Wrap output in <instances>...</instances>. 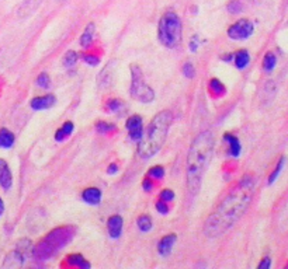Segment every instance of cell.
Wrapping results in <instances>:
<instances>
[{
	"label": "cell",
	"mask_w": 288,
	"mask_h": 269,
	"mask_svg": "<svg viewBox=\"0 0 288 269\" xmlns=\"http://www.w3.org/2000/svg\"><path fill=\"white\" fill-rule=\"evenodd\" d=\"M33 243L30 241V240H27V238H23V240H20L18 243H17V250L20 251V253H23L25 257H28L30 254H33Z\"/></svg>",
	"instance_id": "27"
},
{
	"label": "cell",
	"mask_w": 288,
	"mask_h": 269,
	"mask_svg": "<svg viewBox=\"0 0 288 269\" xmlns=\"http://www.w3.org/2000/svg\"><path fill=\"white\" fill-rule=\"evenodd\" d=\"M3 212H4V204H3V201H1V198H0V217H1Z\"/></svg>",
	"instance_id": "43"
},
{
	"label": "cell",
	"mask_w": 288,
	"mask_h": 269,
	"mask_svg": "<svg viewBox=\"0 0 288 269\" xmlns=\"http://www.w3.org/2000/svg\"><path fill=\"white\" fill-rule=\"evenodd\" d=\"M13 185V175L6 160L0 159V187L4 191H8Z\"/></svg>",
	"instance_id": "11"
},
{
	"label": "cell",
	"mask_w": 288,
	"mask_h": 269,
	"mask_svg": "<svg viewBox=\"0 0 288 269\" xmlns=\"http://www.w3.org/2000/svg\"><path fill=\"white\" fill-rule=\"evenodd\" d=\"M123 226H124V219L120 215H114L111 216L107 221V228L108 234L111 238H118L123 233Z\"/></svg>",
	"instance_id": "13"
},
{
	"label": "cell",
	"mask_w": 288,
	"mask_h": 269,
	"mask_svg": "<svg viewBox=\"0 0 288 269\" xmlns=\"http://www.w3.org/2000/svg\"><path fill=\"white\" fill-rule=\"evenodd\" d=\"M233 63H235V66L238 67L239 70L246 69L247 65L250 63V55H249V52H247L246 49H240V51H238L233 55Z\"/></svg>",
	"instance_id": "20"
},
{
	"label": "cell",
	"mask_w": 288,
	"mask_h": 269,
	"mask_svg": "<svg viewBox=\"0 0 288 269\" xmlns=\"http://www.w3.org/2000/svg\"><path fill=\"white\" fill-rule=\"evenodd\" d=\"M57 103V97L54 94H45L41 97H35L30 101V107L34 111H42V109H48L52 106H55Z\"/></svg>",
	"instance_id": "9"
},
{
	"label": "cell",
	"mask_w": 288,
	"mask_h": 269,
	"mask_svg": "<svg viewBox=\"0 0 288 269\" xmlns=\"http://www.w3.org/2000/svg\"><path fill=\"white\" fill-rule=\"evenodd\" d=\"M253 31H255V24L247 18H242L228 28V37L235 41H242L252 37Z\"/></svg>",
	"instance_id": "7"
},
{
	"label": "cell",
	"mask_w": 288,
	"mask_h": 269,
	"mask_svg": "<svg viewBox=\"0 0 288 269\" xmlns=\"http://www.w3.org/2000/svg\"><path fill=\"white\" fill-rule=\"evenodd\" d=\"M16 142V136L11 131H8L7 128H1L0 129V149H11Z\"/></svg>",
	"instance_id": "19"
},
{
	"label": "cell",
	"mask_w": 288,
	"mask_h": 269,
	"mask_svg": "<svg viewBox=\"0 0 288 269\" xmlns=\"http://www.w3.org/2000/svg\"><path fill=\"white\" fill-rule=\"evenodd\" d=\"M176 241H177V236L174 233L165 236L157 243V253L160 254L162 257H169L172 254L173 245Z\"/></svg>",
	"instance_id": "12"
},
{
	"label": "cell",
	"mask_w": 288,
	"mask_h": 269,
	"mask_svg": "<svg viewBox=\"0 0 288 269\" xmlns=\"http://www.w3.org/2000/svg\"><path fill=\"white\" fill-rule=\"evenodd\" d=\"M183 74L187 77V79H194V76H196V69H194V66L191 62H186L184 65H183Z\"/></svg>",
	"instance_id": "35"
},
{
	"label": "cell",
	"mask_w": 288,
	"mask_h": 269,
	"mask_svg": "<svg viewBox=\"0 0 288 269\" xmlns=\"http://www.w3.org/2000/svg\"><path fill=\"white\" fill-rule=\"evenodd\" d=\"M284 164H286V157H281L280 160L277 161V164H276V167H274V170H273V172L270 174V177H269V185L274 184L276 179L279 178V175H280L281 171H283V168H284Z\"/></svg>",
	"instance_id": "26"
},
{
	"label": "cell",
	"mask_w": 288,
	"mask_h": 269,
	"mask_svg": "<svg viewBox=\"0 0 288 269\" xmlns=\"http://www.w3.org/2000/svg\"><path fill=\"white\" fill-rule=\"evenodd\" d=\"M107 172L110 174V175H113V174H117V172H118V165H117L115 163L110 164V165H108V168H107Z\"/></svg>",
	"instance_id": "42"
},
{
	"label": "cell",
	"mask_w": 288,
	"mask_h": 269,
	"mask_svg": "<svg viewBox=\"0 0 288 269\" xmlns=\"http://www.w3.org/2000/svg\"><path fill=\"white\" fill-rule=\"evenodd\" d=\"M74 129V125L73 122H71V121H68L65 122L55 133V139H57V142H62V140H65L66 138H69L71 135H72V132Z\"/></svg>",
	"instance_id": "21"
},
{
	"label": "cell",
	"mask_w": 288,
	"mask_h": 269,
	"mask_svg": "<svg viewBox=\"0 0 288 269\" xmlns=\"http://www.w3.org/2000/svg\"><path fill=\"white\" fill-rule=\"evenodd\" d=\"M142 188H144V191H146V192H150L152 191V188H153V184H152V181L149 178L144 179V182H142Z\"/></svg>",
	"instance_id": "41"
},
{
	"label": "cell",
	"mask_w": 288,
	"mask_h": 269,
	"mask_svg": "<svg viewBox=\"0 0 288 269\" xmlns=\"http://www.w3.org/2000/svg\"><path fill=\"white\" fill-rule=\"evenodd\" d=\"M123 108V101L121 100H108L107 104H106V109H107L108 112H118L120 109Z\"/></svg>",
	"instance_id": "31"
},
{
	"label": "cell",
	"mask_w": 288,
	"mask_h": 269,
	"mask_svg": "<svg viewBox=\"0 0 288 269\" xmlns=\"http://www.w3.org/2000/svg\"><path fill=\"white\" fill-rule=\"evenodd\" d=\"M68 264L71 267H77V268L82 269H89L90 268V264L83 258L82 254H72L68 257Z\"/></svg>",
	"instance_id": "22"
},
{
	"label": "cell",
	"mask_w": 288,
	"mask_h": 269,
	"mask_svg": "<svg viewBox=\"0 0 288 269\" xmlns=\"http://www.w3.org/2000/svg\"><path fill=\"white\" fill-rule=\"evenodd\" d=\"M83 60L87 63L91 67H96V66H99L100 63V57L96 56V55H91V54H86V55H83Z\"/></svg>",
	"instance_id": "36"
},
{
	"label": "cell",
	"mask_w": 288,
	"mask_h": 269,
	"mask_svg": "<svg viewBox=\"0 0 288 269\" xmlns=\"http://www.w3.org/2000/svg\"><path fill=\"white\" fill-rule=\"evenodd\" d=\"M137 226H138L141 231L148 233L153 227V223H152V219L149 217L148 215H141L140 217H138V220H137Z\"/></svg>",
	"instance_id": "25"
},
{
	"label": "cell",
	"mask_w": 288,
	"mask_h": 269,
	"mask_svg": "<svg viewBox=\"0 0 288 269\" xmlns=\"http://www.w3.org/2000/svg\"><path fill=\"white\" fill-rule=\"evenodd\" d=\"M242 8H243V6L239 0H230L228 6H226V10L229 11L230 14H238L242 11Z\"/></svg>",
	"instance_id": "34"
},
{
	"label": "cell",
	"mask_w": 288,
	"mask_h": 269,
	"mask_svg": "<svg viewBox=\"0 0 288 269\" xmlns=\"http://www.w3.org/2000/svg\"><path fill=\"white\" fill-rule=\"evenodd\" d=\"M130 93L135 100L140 103H152L155 98V91L149 87L148 84L144 80V73L137 65L131 66V87Z\"/></svg>",
	"instance_id": "6"
},
{
	"label": "cell",
	"mask_w": 288,
	"mask_h": 269,
	"mask_svg": "<svg viewBox=\"0 0 288 269\" xmlns=\"http://www.w3.org/2000/svg\"><path fill=\"white\" fill-rule=\"evenodd\" d=\"M156 211L160 215H167L169 213V206H167V202H165V201H159V202H156Z\"/></svg>",
	"instance_id": "38"
},
{
	"label": "cell",
	"mask_w": 288,
	"mask_h": 269,
	"mask_svg": "<svg viewBox=\"0 0 288 269\" xmlns=\"http://www.w3.org/2000/svg\"><path fill=\"white\" fill-rule=\"evenodd\" d=\"M101 191L99 188H86L82 192V199L83 202H86L87 205H91V206H96L101 202Z\"/></svg>",
	"instance_id": "15"
},
{
	"label": "cell",
	"mask_w": 288,
	"mask_h": 269,
	"mask_svg": "<svg viewBox=\"0 0 288 269\" xmlns=\"http://www.w3.org/2000/svg\"><path fill=\"white\" fill-rule=\"evenodd\" d=\"M277 65V56L273 52H267L263 57V69L264 72H273Z\"/></svg>",
	"instance_id": "23"
},
{
	"label": "cell",
	"mask_w": 288,
	"mask_h": 269,
	"mask_svg": "<svg viewBox=\"0 0 288 269\" xmlns=\"http://www.w3.org/2000/svg\"><path fill=\"white\" fill-rule=\"evenodd\" d=\"M25 258H27V257H25L24 254L20 253V251L16 248L14 251H11V253L6 255V258H4V262H3L1 268H8V269L20 268V267H23Z\"/></svg>",
	"instance_id": "10"
},
{
	"label": "cell",
	"mask_w": 288,
	"mask_h": 269,
	"mask_svg": "<svg viewBox=\"0 0 288 269\" xmlns=\"http://www.w3.org/2000/svg\"><path fill=\"white\" fill-rule=\"evenodd\" d=\"M223 140L228 143V155H229V157L238 159L240 153H242V146H240L239 139L235 135H232V133H225Z\"/></svg>",
	"instance_id": "14"
},
{
	"label": "cell",
	"mask_w": 288,
	"mask_h": 269,
	"mask_svg": "<svg viewBox=\"0 0 288 269\" xmlns=\"http://www.w3.org/2000/svg\"><path fill=\"white\" fill-rule=\"evenodd\" d=\"M160 199L165 201V202H172L173 199H174V192H173L172 189H163L160 192Z\"/></svg>",
	"instance_id": "37"
},
{
	"label": "cell",
	"mask_w": 288,
	"mask_h": 269,
	"mask_svg": "<svg viewBox=\"0 0 288 269\" xmlns=\"http://www.w3.org/2000/svg\"><path fill=\"white\" fill-rule=\"evenodd\" d=\"M214 135L204 131L193 140L187 155V189L190 195H197L208 165L214 155Z\"/></svg>",
	"instance_id": "2"
},
{
	"label": "cell",
	"mask_w": 288,
	"mask_h": 269,
	"mask_svg": "<svg viewBox=\"0 0 288 269\" xmlns=\"http://www.w3.org/2000/svg\"><path fill=\"white\" fill-rule=\"evenodd\" d=\"M76 230L72 226L58 227L48 233L38 244L33 248V257L37 261L50 260L52 255L59 253L66 244H69L74 237Z\"/></svg>",
	"instance_id": "4"
},
{
	"label": "cell",
	"mask_w": 288,
	"mask_h": 269,
	"mask_svg": "<svg viewBox=\"0 0 288 269\" xmlns=\"http://www.w3.org/2000/svg\"><path fill=\"white\" fill-rule=\"evenodd\" d=\"M272 267V260H270V257H264L263 260H262V262L259 264V267L257 268L259 269H269Z\"/></svg>",
	"instance_id": "40"
},
{
	"label": "cell",
	"mask_w": 288,
	"mask_h": 269,
	"mask_svg": "<svg viewBox=\"0 0 288 269\" xmlns=\"http://www.w3.org/2000/svg\"><path fill=\"white\" fill-rule=\"evenodd\" d=\"M58 1H65V0H58Z\"/></svg>",
	"instance_id": "44"
},
{
	"label": "cell",
	"mask_w": 288,
	"mask_h": 269,
	"mask_svg": "<svg viewBox=\"0 0 288 269\" xmlns=\"http://www.w3.org/2000/svg\"><path fill=\"white\" fill-rule=\"evenodd\" d=\"M210 90L219 96V94L225 93V86L218 79H211V82H210Z\"/></svg>",
	"instance_id": "32"
},
{
	"label": "cell",
	"mask_w": 288,
	"mask_h": 269,
	"mask_svg": "<svg viewBox=\"0 0 288 269\" xmlns=\"http://www.w3.org/2000/svg\"><path fill=\"white\" fill-rule=\"evenodd\" d=\"M96 131L101 133V135H106V133L115 131V125L108 122H97L96 123Z\"/></svg>",
	"instance_id": "29"
},
{
	"label": "cell",
	"mask_w": 288,
	"mask_h": 269,
	"mask_svg": "<svg viewBox=\"0 0 288 269\" xmlns=\"http://www.w3.org/2000/svg\"><path fill=\"white\" fill-rule=\"evenodd\" d=\"M41 3H42V0H25L24 3L18 7L17 14H18L20 18H25V17L30 16V14H33L34 11L40 7V4H41Z\"/></svg>",
	"instance_id": "16"
},
{
	"label": "cell",
	"mask_w": 288,
	"mask_h": 269,
	"mask_svg": "<svg viewBox=\"0 0 288 269\" xmlns=\"http://www.w3.org/2000/svg\"><path fill=\"white\" fill-rule=\"evenodd\" d=\"M190 51L191 52H196L200 48V37L198 35H193L191 37V41H190Z\"/></svg>",
	"instance_id": "39"
},
{
	"label": "cell",
	"mask_w": 288,
	"mask_h": 269,
	"mask_svg": "<svg viewBox=\"0 0 288 269\" xmlns=\"http://www.w3.org/2000/svg\"><path fill=\"white\" fill-rule=\"evenodd\" d=\"M172 122L173 115L170 111H160L155 115L138 143V155L141 159H150L159 153L166 142Z\"/></svg>",
	"instance_id": "3"
},
{
	"label": "cell",
	"mask_w": 288,
	"mask_h": 269,
	"mask_svg": "<svg viewBox=\"0 0 288 269\" xmlns=\"http://www.w3.org/2000/svg\"><path fill=\"white\" fill-rule=\"evenodd\" d=\"M125 126L130 131V138L132 140H138L140 142L142 135H144V123H142V118H141L140 115H132L131 118H128Z\"/></svg>",
	"instance_id": "8"
},
{
	"label": "cell",
	"mask_w": 288,
	"mask_h": 269,
	"mask_svg": "<svg viewBox=\"0 0 288 269\" xmlns=\"http://www.w3.org/2000/svg\"><path fill=\"white\" fill-rule=\"evenodd\" d=\"M181 31H183V25L177 13L166 11L160 17L159 27H157V37L163 47L169 49L177 48L181 42Z\"/></svg>",
	"instance_id": "5"
},
{
	"label": "cell",
	"mask_w": 288,
	"mask_h": 269,
	"mask_svg": "<svg viewBox=\"0 0 288 269\" xmlns=\"http://www.w3.org/2000/svg\"><path fill=\"white\" fill-rule=\"evenodd\" d=\"M37 86L38 87H41L44 90H48L51 86V79L48 74L45 73V72H42V73L38 74V77H37Z\"/></svg>",
	"instance_id": "30"
},
{
	"label": "cell",
	"mask_w": 288,
	"mask_h": 269,
	"mask_svg": "<svg viewBox=\"0 0 288 269\" xmlns=\"http://www.w3.org/2000/svg\"><path fill=\"white\" fill-rule=\"evenodd\" d=\"M94 33H96V25H94V23H89L83 31L82 37H80V47L82 48H90L93 40H94Z\"/></svg>",
	"instance_id": "18"
},
{
	"label": "cell",
	"mask_w": 288,
	"mask_h": 269,
	"mask_svg": "<svg viewBox=\"0 0 288 269\" xmlns=\"http://www.w3.org/2000/svg\"><path fill=\"white\" fill-rule=\"evenodd\" d=\"M256 179L253 175H243L236 187L230 191L216 206L214 213L207 217L204 234L208 238H216L226 233L247 212L255 195Z\"/></svg>",
	"instance_id": "1"
},
{
	"label": "cell",
	"mask_w": 288,
	"mask_h": 269,
	"mask_svg": "<svg viewBox=\"0 0 288 269\" xmlns=\"http://www.w3.org/2000/svg\"><path fill=\"white\" fill-rule=\"evenodd\" d=\"M77 59H79V55H77V52H74V51H68L65 54V57H64V65L66 67H73L76 65V62H77Z\"/></svg>",
	"instance_id": "28"
},
{
	"label": "cell",
	"mask_w": 288,
	"mask_h": 269,
	"mask_svg": "<svg viewBox=\"0 0 288 269\" xmlns=\"http://www.w3.org/2000/svg\"><path fill=\"white\" fill-rule=\"evenodd\" d=\"M148 175L150 178L162 179L165 177V168H163L162 165H155V167H152V168L149 170Z\"/></svg>",
	"instance_id": "33"
},
{
	"label": "cell",
	"mask_w": 288,
	"mask_h": 269,
	"mask_svg": "<svg viewBox=\"0 0 288 269\" xmlns=\"http://www.w3.org/2000/svg\"><path fill=\"white\" fill-rule=\"evenodd\" d=\"M113 76H114V62H111V63H107V66L100 72L99 74V80H97V83H99L100 87H107V86H110V83H111V80H113Z\"/></svg>",
	"instance_id": "17"
},
{
	"label": "cell",
	"mask_w": 288,
	"mask_h": 269,
	"mask_svg": "<svg viewBox=\"0 0 288 269\" xmlns=\"http://www.w3.org/2000/svg\"><path fill=\"white\" fill-rule=\"evenodd\" d=\"M276 96V84L273 82L266 83L263 91H262V101L263 103H270Z\"/></svg>",
	"instance_id": "24"
}]
</instances>
